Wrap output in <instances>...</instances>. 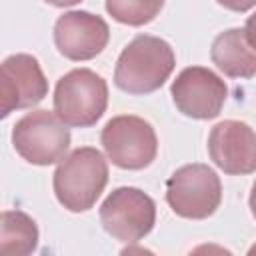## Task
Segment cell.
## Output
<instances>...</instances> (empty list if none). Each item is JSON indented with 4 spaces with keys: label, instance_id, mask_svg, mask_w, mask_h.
Returning a JSON list of instances; mask_svg holds the SVG:
<instances>
[{
    "label": "cell",
    "instance_id": "obj_1",
    "mask_svg": "<svg viewBox=\"0 0 256 256\" xmlns=\"http://www.w3.org/2000/svg\"><path fill=\"white\" fill-rule=\"evenodd\" d=\"M176 66L172 46L152 34L134 36L120 52L114 68V84L134 96L158 90Z\"/></svg>",
    "mask_w": 256,
    "mask_h": 256
},
{
    "label": "cell",
    "instance_id": "obj_2",
    "mask_svg": "<svg viewBox=\"0 0 256 256\" xmlns=\"http://www.w3.org/2000/svg\"><path fill=\"white\" fill-rule=\"evenodd\" d=\"M108 184V162L92 146H82L64 156L52 176L56 200L70 212L90 210Z\"/></svg>",
    "mask_w": 256,
    "mask_h": 256
},
{
    "label": "cell",
    "instance_id": "obj_3",
    "mask_svg": "<svg viewBox=\"0 0 256 256\" xmlns=\"http://www.w3.org/2000/svg\"><path fill=\"white\" fill-rule=\"evenodd\" d=\"M108 106V84L90 68H74L58 78L54 88V114L66 126L90 128Z\"/></svg>",
    "mask_w": 256,
    "mask_h": 256
},
{
    "label": "cell",
    "instance_id": "obj_4",
    "mask_svg": "<svg viewBox=\"0 0 256 256\" xmlns=\"http://www.w3.org/2000/svg\"><path fill=\"white\" fill-rule=\"evenodd\" d=\"M166 202L180 218L204 220L222 202L220 176L206 164H184L166 180Z\"/></svg>",
    "mask_w": 256,
    "mask_h": 256
},
{
    "label": "cell",
    "instance_id": "obj_5",
    "mask_svg": "<svg viewBox=\"0 0 256 256\" xmlns=\"http://www.w3.org/2000/svg\"><path fill=\"white\" fill-rule=\"evenodd\" d=\"M108 160L122 170H142L158 154V138L152 124L134 114L110 118L100 132Z\"/></svg>",
    "mask_w": 256,
    "mask_h": 256
},
{
    "label": "cell",
    "instance_id": "obj_6",
    "mask_svg": "<svg viewBox=\"0 0 256 256\" xmlns=\"http://www.w3.org/2000/svg\"><path fill=\"white\" fill-rule=\"evenodd\" d=\"M12 146L26 162L50 166L70 148V130L54 112L32 110L12 126Z\"/></svg>",
    "mask_w": 256,
    "mask_h": 256
},
{
    "label": "cell",
    "instance_id": "obj_7",
    "mask_svg": "<svg viewBox=\"0 0 256 256\" xmlns=\"http://www.w3.org/2000/svg\"><path fill=\"white\" fill-rule=\"evenodd\" d=\"M102 228L116 240L132 244L150 234L156 222V204L140 188L120 186L100 204Z\"/></svg>",
    "mask_w": 256,
    "mask_h": 256
},
{
    "label": "cell",
    "instance_id": "obj_8",
    "mask_svg": "<svg viewBox=\"0 0 256 256\" xmlns=\"http://www.w3.org/2000/svg\"><path fill=\"white\" fill-rule=\"evenodd\" d=\"M170 96L178 112L196 120H212L220 114L226 98V82L206 66L184 68L170 86Z\"/></svg>",
    "mask_w": 256,
    "mask_h": 256
},
{
    "label": "cell",
    "instance_id": "obj_9",
    "mask_svg": "<svg viewBox=\"0 0 256 256\" xmlns=\"http://www.w3.org/2000/svg\"><path fill=\"white\" fill-rule=\"evenodd\" d=\"M46 94L48 80L34 56L12 54L0 64V120L40 104Z\"/></svg>",
    "mask_w": 256,
    "mask_h": 256
},
{
    "label": "cell",
    "instance_id": "obj_10",
    "mask_svg": "<svg viewBox=\"0 0 256 256\" xmlns=\"http://www.w3.org/2000/svg\"><path fill=\"white\" fill-rule=\"evenodd\" d=\"M110 40L106 20L88 10L64 12L54 24V44L58 52L74 62L96 58Z\"/></svg>",
    "mask_w": 256,
    "mask_h": 256
},
{
    "label": "cell",
    "instance_id": "obj_11",
    "mask_svg": "<svg viewBox=\"0 0 256 256\" xmlns=\"http://www.w3.org/2000/svg\"><path fill=\"white\" fill-rule=\"evenodd\" d=\"M208 154L226 174L240 176L256 170V136L250 124L222 120L208 134Z\"/></svg>",
    "mask_w": 256,
    "mask_h": 256
},
{
    "label": "cell",
    "instance_id": "obj_12",
    "mask_svg": "<svg viewBox=\"0 0 256 256\" xmlns=\"http://www.w3.org/2000/svg\"><path fill=\"white\" fill-rule=\"evenodd\" d=\"M210 58L228 78L250 80L256 74V52L250 24L246 28H228L220 32L212 42Z\"/></svg>",
    "mask_w": 256,
    "mask_h": 256
},
{
    "label": "cell",
    "instance_id": "obj_13",
    "mask_svg": "<svg viewBox=\"0 0 256 256\" xmlns=\"http://www.w3.org/2000/svg\"><path fill=\"white\" fill-rule=\"evenodd\" d=\"M38 224L22 210L0 212V256H32L38 248Z\"/></svg>",
    "mask_w": 256,
    "mask_h": 256
},
{
    "label": "cell",
    "instance_id": "obj_14",
    "mask_svg": "<svg viewBox=\"0 0 256 256\" xmlns=\"http://www.w3.org/2000/svg\"><path fill=\"white\" fill-rule=\"evenodd\" d=\"M162 0H108L104 4L106 12L120 24L142 26L152 22L162 10Z\"/></svg>",
    "mask_w": 256,
    "mask_h": 256
},
{
    "label": "cell",
    "instance_id": "obj_15",
    "mask_svg": "<svg viewBox=\"0 0 256 256\" xmlns=\"http://www.w3.org/2000/svg\"><path fill=\"white\" fill-rule=\"evenodd\" d=\"M188 256H234L228 248L220 246V244H214V242H204V244H198L194 246Z\"/></svg>",
    "mask_w": 256,
    "mask_h": 256
},
{
    "label": "cell",
    "instance_id": "obj_16",
    "mask_svg": "<svg viewBox=\"0 0 256 256\" xmlns=\"http://www.w3.org/2000/svg\"><path fill=\"white\" fill-rule=\"evenodd\" d=\"M118 256H156L152 250L148 248H142V246H136V244H128L126 248L120 250Z\"/></svg>",
    "mask_w": 256,
    "mask_h": 256
}]
</instances>
